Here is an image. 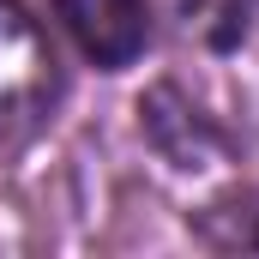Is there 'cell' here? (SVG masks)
<instances>
[{"instance_id":"cell-1","label":"cell","mask_w":259,"mask_h":259,"mask_svg":"<svg viewBox=\"0 0 259 259\" xmlns=\"http://www.w3.org/2000/svg\"><path fill=\"white\" fill-rule=\"evenodd\" d=\"M55 103V55L49 36L12 6L0 0V139L30 133Z\"/></svg>"},{"instance_id":"cell-2","label":"cell","mask_w":259,"mask_h":259,"mask_svg":"<svg viewBox=\"0 0 259 259\" xmlns=\"http://www.w3.org/2000/svg\"><path fill=\"white\" fill-rule=\"evenodd\" d=\"M61 24L72 30V42L84 49V61L97 66H133L151 42V6L145 0H55Z\"/></svg>"},{"instance_id":"cell-3","label":"cell","mask_w":259,"mask_h":259,"mask_svg":"<svg viewBox=\"0 0 259 259\" xmlns=\"http://www.w3.org/2000/svg\"><path fill=\"white\" fill-rule=\"evenodd\" d=\"M139 115H145V133L157 139V151L175 163V169H205V157H217V133L199 121L193 109H181V97L163 84V91H151L145 103H139Z\"/></svg>"}]
</instances>
